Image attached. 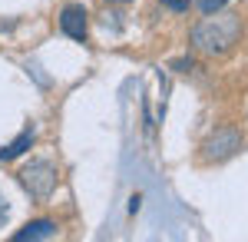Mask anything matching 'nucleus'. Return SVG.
Listing matches in <instances>:
<instances>
[{"label":"nucleus","instance_id":"nucleus-1","mask_svg":"<svg viewBox=\"0 0 248 242\" xmlns=\"http://www.w3.org/2000/svg\"><path fill=\"white\" fill-rule=\"evenodd\" d=\"M242 37V17L238 14H205V20H199L192 27V47L199 53H209V56H222L229 53L232 47L238 43Z\"/></svg>","mask_w":248,"mask_h":242},{"label":"nucleus","instance_id":"nucleus-2","mask_svg":"<svg viewBox=\"0 0 248 242\" xmlns=\"http://www.w3.org/2000/svg\"><path fill=\"white\" fill-rule=\"evenodd\" d=\"M17 179H20V186L30 192V199L43 203V199H50L53 189H57V166H53L50 159H30V163L17 173Z\"/></svg>","mask_w":248,"mask_h":242},{"label":"nucleus","instance_id":"nucleus-3","mask_svg":"<svg viewBox=\"0 0 248 242\" xmlns=\"http://www.w3.org/2000/svg\"><path fill=\"white\" fill-rule=\"evenodd\" d=\"M242 133L235 130V126H218L215 133L205 136V143H202V159L205 163H225L232 159L238 149H242Z\"/></svg>","mask_w":248,"mask_h":242},{"label":"nucleus","instance_id":"nucleus-4","mask_svg":"<svg viewBox=\"0 0 248 242\" xmlns=\"http://www.w3.org/2000/svg\"><path fill=\"white\" fill-rule=\"evenodd\" d=\"M60 30L70 40H86V30H90V14L83 3H66L60 10Z\"/></svg>","mask_w":248,"mask_h":242},{"label":"nucleus","instance_id":"nucleus-5","mask_svg":"<svg viewBox=\"0 0 248 242\" xmlns=\"http://www.w3.org/2000/svg\"><path fill=\"white\" fill-rule=\"evenodd\" d=\"M57 236V223L53 219H33L20 232H14V242H37V239H53Z\"/></svg>","mask_w":248,"mask_h":242},{"label":"nucleus","instance_id":"nucleus-6","mask_svg":"<svg viewBox=\"0 0 248 242\" xmlns=\"http://www.w3.org/2000/svg\"><path fill=\"white\" fill-rule=\"evenodd\" d=\"M33 139H37V130L33 126H27V130H20V136L14 143H7V146H0V163H10V159H17L23 156L27 149L33 146Z\"/></svg>","mask_w":248,"mask_h":242},{"label":"nucleus","instance_id":"nucleus-7","mask_svg":"<svg viewBox=\"0 0 248 242\" xmlns=\"http://www.w3.org/2000/svg\"><path fill=\"white\" fill-rule=\"evenodd\" d=\"M229 0H199V10L202 14H215V10H222Z\"/></svg>","mask_w":248,"mask_h":242},{"label":"nucleus","instance_id":"nucleus-8","mask_svg":"<svg viewBox=\"0 0 248 242\" xmlns=\"http://www.w3.org/2000/svg\"><path fill=\"white\" fill-rule=\"evenodd\" d=\"M7 219H10V206H7V199L0 196V229L7 225Z\"/></svg>","mask_w":248,"mask_h":242},{"label":"nucleus","instance_id":"nucleus-9","mask_svg":"<svg viewBox=\"0 0 248 242\" xmlns=\"http://www.w3.org/2000/svg\"><path fill=\"white\" fill-rule=\"evenodd\" d=\"M166 7H172V10H189V0H162Z\"/></svg>","mask_w":248,"mask_h":242},{"label":"nucleus","instance_id":"nucleus-10","mask_svg":"<svg viewBox=\"0 0 248 242\" xmlns=\"http://www.w3.org/2000/svg\"><path fill=\"white\" fill-rule=\"evenodd\" d=\"M172 70H179V73H186V70H192V60H175V63H172Z\"/></svg>","mask_w":248,"mask_h":242},{"label":"nucleus","instance_id":"nucleus-11","mask_svg":"<svg viewBox=\"0 0 248 242\" xmlns=\"http://www.w3.org/2000/svg\"><path fill=\"white\" fill-rule=\"evenodd\" d=\"M109 3H129V0H109Z\"/></svg>","mask_w":248,"mask_h":242}]
</instances>
